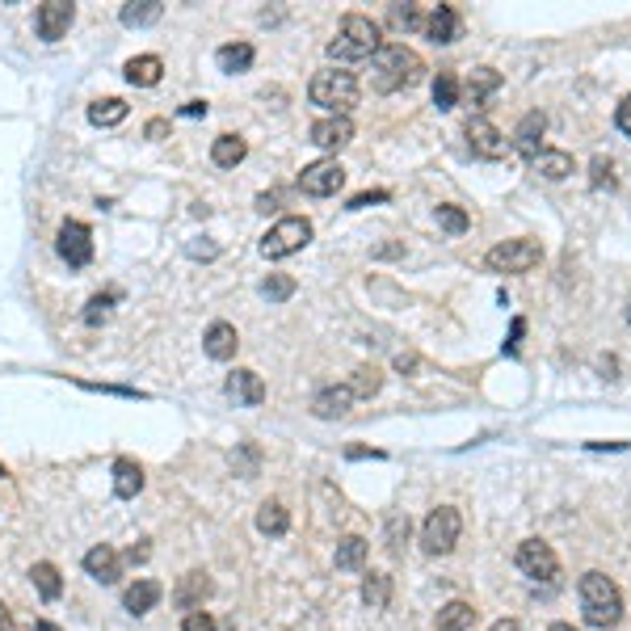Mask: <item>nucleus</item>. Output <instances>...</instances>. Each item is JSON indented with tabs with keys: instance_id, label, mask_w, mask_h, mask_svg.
Segmentation results:
<instances>
[{
	"instance_id": "1",
	"label": "nucleus",
	"mask_w": 631,
	"mask_h": 631,
	"mask_svg": "<svg viewBox=\"0 0 631 631\" xmlns=\"http://www.w3.org/2000/svg\"><path fill=\"white\" fill-rule=\"evenodd\" d=\"M425 76V64L421 55L405 43H383V47L371 55V89L375 93H400V89H413V84Z\"/></svg>"
},
{
	"instance_id": "2",
	"label": "nucleus",
	"mask_w": 631,
	"mask_h": 631,
	"mask_svg": "<svg viewBox=\"0 0 631 631\" xmlns=\"http://www.w3.org/2000/svg\"><path fill=\"white\" fill-rule=\"evenodd\" d=\"M577 598H581V615L589 627L606 631L623 619V594L606 572H585L581 585H577Z\"/></svg>"
},
{
	"instance_id": "3",
	"label": "nucleus",
	"mask_w": 631,
	"mask_h": 631,
	"mask_svg": "<svg viewBox=\"0 0 631 631\" xmlns=\"http://www.w3.org/2000/svg\"><path fill=\"white\" fill-rule=\"evenodd\" d=\"M379 47H383V43H379V26H375L371 17L345 13L341 17V26H337V38L328 43V59H337V64H358V59H371Z\"/></svg>"
},
{
	"instance_id": "4",
	"label": "nucleus",
	"mask_w": 631,
	"mask_h": 631,
	"mask_svg": "<svg viewBox=\"0 0 631 631\" xmlns=\"http://www.w3.org/2000/svg\"><path fill=\"white\" fill-rule=\"evenodd\" d=\"M308 98H312V106L328 110L333 118H345V114L358 106L354 72H345V67H324V72H316L308 84Z\"/></svg>"
},
{
	"instance_id": "5",
	"label": "nucleus",
	"mask_w": 631,
	"mask_h": 631,
	"mask_svg": "<svg viewBox=\"0 0 631 631\" xmlns=\"http://www.w3.org/2000/svg\"><path fill=\"white\" fill-rule=\"evenodd\" d=\"M539 261H543V244L531 241V236H518V241L493 244L485 265L493 270V274H526V270H534Z\"/></svg>"
},
{
	"instance_id": "6",
	"label": "nucleus",
	"mask_w": 631,
	"mask_h": 631,
	"mask_svg": "<svg viewBox=\"0 0 631 631\" xmlns=\"http://www.w3.org/2000/svg\"><path fill=\"white\" fill-rule=\"evenodd\" d=\"M308 241H312L308 219H304V215H287V219H278V224L261 236V257L282 261V257H291V253H299Z\"/></svg>"
},
{
	"instance_id": "7",
	"label": "nucleus",
	"mask_w": 631,
	"mask_h": 631,
	"mask_svg": "<svg viewBox=\"0 0 631 631\" xmlns=\"http://www.w3.org/2000/svg\"><path fill=\"white\" fill-rule=\"evenodd\" d=\"M459 534H463L459 509L454 505H438V509H430V518L421 526V548L430 551V556H446V551H454Z\"/></svg>"
},
{
	"instance_id": "8",
	"label": "nucleus",
	"mask_w": 631,
	"mask_h": 631,
	"mask_svg": "<svg viewBox=\"0 0 631 631\" xmlns=\"http://www.w3.org/2000/svg\"><path fill=\"white\" fill-rule=\"evenodd\" d=\"M518 568L531 577V581H556L560 577V556L551 551V543H543V539H526V543H518Z\"/></svg>"
},
{
	"instance_id": "9",
	"label": "nucleus",
	"mask_w": 631,
	"mask_h": 631,
	"mask_svg": "<svg viewBox=\"0 0 631 631\" xmlns=\"http://www.w3.org/2000/svg\"><path fill=\"white\" fill-rule=\"evenodd\" d=\"M463 135H468V147L471 156H480V161H501L505 152H509V139H505L501 130L488 122L485 114H476V118H468V127H463Z\"/></svg>"
},
{
	"instance_id": "10",
	"label": "nucleus",
	"mask_w": 631,
	"mask_h": 631,
	"mask_svg": "<svg viewBox=\"0 0 631 631\" xmlns=\"http://www.w3.org/2000/svg\"><path fill=\"white\" fill-rule=\"evenodd\" d=\"M55 248H59V257H64L72 270L89 265V261H93V232H89V224H81V219H64Z\"/></svg>"
},
{
	"instance_id": "11",
	"label": "nucleus",
	"mask_w": 631,
	"mask_h": 631,
	"mask_svg": "<svg viewBox=\"0 0 631 631\" xmlns=\"http://www.w3.org/2000/svg\"><path fill=\"white\" fill-rule=\"evenodd\" d=\"M341 185H345V169H341L337 161H316V164H308V169L299 173V190L312 194V198L337 194Z\"/></svg>"
},
{
	"instance_id": "12",
	"label": "nucleus",
	"mask_w": 631,
	"mask_h": 631,
	"mask_svg": "<svg viewBox=\"0 0 631 631\" xmlns=\"http://www.w3.org/2000/svg\"><path fill=\"white\" fill-rule=\"evenodd\" d=\"M72 17L76 9L67 4V0H47V4H38V17H34V26H38V38L43 43H59L72 26Z\"/></svg>"
},
{
	"instance_id": "13",
	"label": "nucleus",
	"mask_w": 631,
	"mask_h": 631,
	"mask_svg": "<svg viewBox=\"0 0 631 631\" xmlns=\"http://www.w3.org/2000/svg\"><path fill=\"white\" fill-rule=\"evenodd\" d=\"M354 408V391H350V383H333V388H324L312 396V413L320 421H337L345 417Z\"/></svg>"
},
{
	"instance_id": "14",
	"label": "nucleus",
	"mask_w": 631,
	"mask_h": 631,
	"mask_svg": "<svg viewBox=\"0 0 631 631\" xmlns=\"http://www.w3.org/2000/svg\"><path fill=\"white\" fill-rule=\"evenodd\" d=\"M84 572L101 585H114L122 577V560H118V551H114L110 543H98L93 551H84Z\"/></svg>"
},
{
	"instance_id": "15",
	"label": "nucleus",
	"mask_w": 631,
	"mask_h": 631,
	"mask_svg": "<svg viewBox=\"0 0 631 631\" xmlns=\"http://www.w3.org/2000/svg\"><path fill=\"white\" fill-rule=\"evenodd\" d=\"M312 144L324 147V152H337L354 139V122L350 118H320V122H312Z\"/></svg>"
},
{
	"instance_id": "16",
	"label": "nucleus",
	"mask_w": 631,
	"mask_h": 631,
	"mask_svg": "<svg viewBox=\"0 0 631 631\" xmlns=\"http://www.w3.org/2000/svg\"><path fill=\"white\" fill-rule=\"evenodd\" d=\"M227 396L244 408H257L265 400V383H261L257 371H232L227 375Z\"/></svg>"
},
{
	"instance_id": "17",
	"label": "nucleus",
	"mask_w": 631,
	"mask_h": 631,
	"mask_svg": "<svg viewBox=\"0 0 631 631\" xmlns=\"http://www.w3.org/2000/svg\"><path fill=\"white\" fill-rule=\"evenodd\" d=\"M236 345H241V337H236V324H227V320H215L207 328V337H202V350H207L215 362H227V358L236 354Z\"/></svg>"
},
{
	"instance_id": "18",
	"label": "nucleus",
	"mask_w": 631,
	"mask_h": 631,
	"mask_svg": "<svg viewBox=\"0 0 631 631\" xmlns=\"http://www.w3.org/2000/svg\"><path fill=\"white\" fill-rule=\"evenodd\" d=\"M543 130H548V118H543L539 110H531L518 122V130H514V147H518L522 156H531L534 161V156L543 152V144H539V139H543Z\"/></svg>"
},
{
	"instance_id": "19",
	"label": "nucleus",
	"mask_w": 631,
	"mask_h": 631,
	"mask_svg": "<svg viewBox=\"0 0 631 631\" xmlns=\"http://www.w3.org/2000/svg\"><path fill=\"white\" fill-rule=\"evenodd\" d=\"M459 30H463V21H459V13H454L451 4H438L434 13L425 17V34H430V43H454L459 38Z\"/></svg>"
},
{
	"instance_id": "20",
	"label": "nucleus",
	"mask_w": 631,
	"mask_h": 631,
	"mask_svg": "<svg viewBox=\"0 0 631 631\" xmlns=\"http://www.w3.org/2000/svg\"><path fill=\"white\" fill-rule=\"evenodd\" d=\"M164 598V589H161V581H152V577H139V581L130 585L127 594H122V606H127L130 615H147L156 602Z\"/></svg>"
},
{
	"instance_id": "21",
	"label": "nucleus",
	"mask_w": 631,
	"mask_h": 631,
	"mask_svg": "<svg viewBox=\"0 0 631 631\" xmlns=\"http://www.w3.org/2000/svg\"><path fill=\"white\" fill-rule=\"evenodd\" d=\"M210 594V577L207 572H185V577H181V585H177V594H173V602H177L181 611H190V615H194L198 606H202V598H207Z\"/></svg>"
},
{
	"instance_id": "22",
	"label": "nucleus",
	"mask_w": 631,
	"mask_h": 631,
	"mask_svg": "<svg viewBox=\"0 0 631 631\" xmlns=\"http://www.w3.org/2000/svg\"><path fill=\"white\" fill-rule=\"evenodd\" d=\"M531 164H534V173H539V177H548V181L572 177V156H568V152H560V147H543V152H539Z\"/></svg>"
},
{
	"instance_id": "23",
	"label": "nucleus",
	"mask_w": 631,
	"mask_h": 631,
	"mask_svg": "<svg viewBox=\"0 0 631 631\" xmlns=\"http://www.w3.org/2000/svg\"><path fill=\"white\" fill-rule=\"evenodd\" d=\"M122 76H127L130 84H139V89H152V84H161V76H164L161 55H135V59L122 67Z\"/></svg>"
},
{
	"instance_id": "24",
	"label": "nucleus",
	"mask_w": 631,
	"mask_h": 631,
	"mask_svg": "<svg viewBox=\"0 0 631 631\" xmlns=\"http://www.w3.org/2000/svg\"><path fill=\"white\" fill-rule=\"evenodd\" d=\"M257 531L270 534V539H282V534L291 531V514H287V505L282 501H265L257 509Z\"/></svg>"
},
{
	"instance_id": "25",
	"label": "nucleus",
	"mask_w": 631,
	"mask_h": 631,
	"mask_svg": "<svg viewBox=\"0 0 631 631\" xmlns=\"http://www.w3.org/2000/svg\"><path fill=\"white\" fill-rule=\"evenodd\" d=\"M244 156H248V144H244L241 135H219V139L210 144V161L219 164V169H236Z\"/></svg>"
},
{
	"instance_id": "26",
	"label": "nucleus",
	"mask_w": 631,
	"mask_h": 631,
	"mask_svg": "<svg viewBox=\"0 0 631 631\" xmlns=\"http://www.w3.org/2000/svg\"><path fill=\"white\" fill-rule=\"evenodd\" d=\"M139 488H144V468L130 463V459H118V463H114V493H118L122 501H130Z\"/></svg>"
},
{
	"instance_id": "27",
	"label": "nucleus",
	"mask_w": 631,
	"mask_h": 631,
	"mask_svg": "<svg viewBox=\"0 0 631 631\" xmlns=\"http://www.w3.org/2000/svg\"><path fill=\"white\" fill-rule=\"evenodd\" d=\"M501 89V72H493V67H471V76H468V98L471 106H485L493 93Z\"/></svg>"
},
{
	"instance_id": "28",
	"label": "nucleus",
	"mask_w": 631,
	"mask_h": 631,
	"mask_svg": "<svg viewBox=\"0 0 631 631\" xmlns=\"http://www.w3.org/2000/svg\"><path fill=\"white\" fill-rule=\"evenodd\" d=\"M367 551H371V543H367V539H358V534H345V539L337 543V556H333V560H337L341 572H354V568L367 564Z\"/></svg>"
},
{
	"instance_id": "29",
	"label": "nucleus",
	"mask_w": 631,
	"mask_h": 631,
	"mask_svg": "<svg viewBox=\"0 0 631 631\" xmlns=\"http://www.w3.org/2000/svg\"><path fill=\"white\" fill-rule=\"evenodd\" d=\"M164 4L161 0H130V4H122V26H130V30H139V26H152V21H161Z\"/></svg>"
},
{
	"instance_id": "30",
	"label": "nucleus",
	"mask_w": 631,
	"mask_h": 631,
	"mask_svg": "<svg viewBox=\"0 0 631 631\" xmlns=\"http://www.w3.org/2000/svg\"><path fill=\"white\" fill-rule=\"evenodd\" d=\"M215 64H219V72H248L253 67V47L248 43H227V47L215 51Z\"/></svg>"
},
{
	"instance_id": "31",
	"label": "nucleus",
	"mask_w": 631,
	"mask_h": 631,
	"mask_svg": "<svg viewBox=\"0 0 631 631\" xmlns=\"http://www.w3.org/2000/svg\"><path fill=\"white\" fill-rule=\"evenodd\" d=\"M471 623H476V611H471L468 602H446V606L438 611L434 631H468Z\"/></svg>"
},
{
	"instance_id": "32",
	"label": "nucleus",
	"mask_w": 631,
	"mask_h": 631,
	"mask_svg": "<svg viewBox=\"0 0 631 631\" xmlns=\"http://www.w3.org/2000/svg\"><path fill=\"white\" fill-rule=\"evenodd\" d=\"M89 122L93 127H118V122H127V101L122 98H101L89 106Z\"/></svg>"
},
{
	"instance_id": "33",
	"label": "nucleus",
	"mask_w": 631,
	"mask_h": 631,
	"mask_svg": "<svg viewBox=\"0 0 631 631\" xmlns=\"http://www.w3.org/2000/svg\"><path fill=\"white\" fill-rule=\"evenodd\" d=\"M30 581H34V589L43 594L47 602H55L59 594H64V581H59V568L55 564H47V560H38V564L30 568Z\"/></svg>"
},
{
	"instance_id": "34",
	"label": "nucleus",
	"mask_w": 631,
	"mask_h": 631,
	"mask_svg": "<svg viewBox=\"0 0 631 631\" xmlns=\"http://www.w3.org/2000/svg\"><path fill=\"white\" fill-rule=\"evenodd\" d=\"M362 602L371 606V611H383L391 602V577L388 572H371L367 581H362Z\"/></svg>"
},
{
	"instance_id": "35",
	"label": "nucleus",
	"mask_w": 631,
	"mask_h": 631,
	"mask_svg": "<svg viewBox=\"0 0 631 631\" xmlns=\"http://www.w3.org/2000/svg\"><path fill=\"white\" fill-rule=\"evenodd\" d=\"M379 388H383V375H379V367H358V371H354V383H350L354 400H358V396H362V400H371Z\"/></svg>"
},
{
	"instance_id": "36",
	"label": "nucleus",
	"mask_w": 631,
	"mask_h": 631,
	"mask_svg": "<svg viewBox=\"0 0 631 631\" xmlns=\"http://www.w3.org/2000/svg\"><path fill=\"white\" fill-rule=\"evenodd\" d=\"M295 295V278L291 274H270L261 282V299H270V304H287Z\"/></svg>"
},
{
	"instance_id": "37",
	"label": "nucleus",
	"mask_w": 631,
	"mask_h": 631,
	"mask_svg": "<svg viewBox=\"0 0 631 631\" xmlns=\"http://www.w3.org/2000/svg\"><path fill=\"white\" fill-rule=\"evenodd\" d=\"M434 106H438V110H454V106H459V81H454L451 72H438V81H434Z\"/></svg>"
},
{
	"instance_id": "38",
	"label": "nucleus",
	"mask_w": 631,
	"mask_h": 631,
	"mask_svg": "<svg viewBox=\"0 0 631 631\" xmlns=\"http://www.w3.org/2000/svg\"><path fill=\"white\" fill-rule=\"evenodd\" d=\"M388 17H391V26H396V30H425L417 4H391Z\"/></svg>"
},
{
	"instance_id": "39",
	"label": "nucleus",
	"mask_w": 631,
	"mask_h": 631,
	"mask_svg": "<svg viewBox=\"0 0 631 631\" xmlns=\"http://www.w3.org/2000/svg\"><path fill=\"white\" fill-rule=\"evenodd\" d=\"M438 224L446 227L451 236H463V232H468V210H459V207H438Z\"/></svg>"
},
{
	"instance_id": "40",
	"label": "nucleus",
	"mask_w": 631,
	"mask_h": 631,
	"mask_svg": "<svg viewBox=\"0 0 631 631\" xmlns=\"http://www.w3.org/2000/svg\"><path fill=\"white\" fill-rule=\"evenodd\" d=\"M110 308H114V295H93L89 308H84V324H106L110 320Z\"/></svg>"
},
{
	"instance_id": "41",
	"label": "nucleus",
	"mask_w": 631,
	"mask_h": 631,
	"mask_svg": "<svg viewBox=\"0 0 631 631\" xmlns=\"http://www.w3.org/2000/svg\"><path fill=\"white\" fill-rule=\"evenodd\" d=\"M589 173H594V190H602V185H606V190H615V164L606 161V156H598V161L589 164Z\"/></svg>"
},
{
	"instance_id": "42",
	"label": "nucleus",
	"mask_w": 631,
	"mask_h": 631,
	"mask_svg": "<svg viewBox=\"0 0 631 631\" xmlns=\"http://www.w3.org/2000/svg\"><path fill=\"white\" fill-rule=\"evenodd\" d=\"M181 631H215V619H210L207 611H194V615H185Z\"/></svg>"
},
{
	"instance_id": "43",
	"label": "nucleus",
	"mask_w": 631,
	"mask_h": 631,
	"mask_svg": "<svg viewBox=\"0 0 631 631\" xmlns=\"http://www.w3.org/2000/svg\"><path fill=\"white\" fill-rule=\"evenodd\" d=\"M522 333H526V320H522V316H514V324H509V341L501 345L505 354H518V341H522Z\"/></svg>"
},
{
	"instance_id": "44",
	"label": "nucleus",
	"mask_w": 631,
	"mask_h": 631,
	"mask_svg": "<svg viewBox=\"0 0 631 631\" xmlns=\"http://www.w3.org/2000/svg\"><path fill=\"white\" fill-rule=\"evenodd\" d=\"M371 202H388V190H371V194H354L345 210H362V207H371Z\"/></svg>"
},
{
	"instance_id": "45",
	"label": "nucleus",
	"mask_w": 631,
	"mask_h": 631,
	"mask_svg": "<svg viewBox=\"0 0 631 631\" xmlns=\"http://www.w3.org/2000/svg\"><path fill=\"white\" fill-rule=\"evenodd\" d=\"M400 539H408V518L388 522V548H400Z\"/></svg>"
},
{
	"instance_id": "46",
	"label": "nucleus",
	"mask_w": 631,
	"mask_h": 631,
	"mask_svg": "<svg viewBox=\"0 0 631 631\" xmlns=\"http://www.w3.org/2000/svg\"><path fill=\"white\" fill-rule=\"evenodd\" d=\"M615 118H619V130H623V135L631 139V93L623 98V106H619V114H615Z\"/></svg>"
},
{
	"instance_id": "47",
	"label": "nucleus",
	"mask_w": 631,
	"mask_h": 631,
	"mask_svg": "<svg viewBox=\"0 0 631 631\" xmlns=\"http://www.w3.org/2000/svg\"><path fill=\"white\" fill-rule=\"evenodd\" d=\"M185 253H190V257H215L219 248H215V244H185Z\"/></svg>"
},
{
	"instance_id": "48",
	"label": "nucleus",
	"mask_w": 631,
	"mask_h": 631,
	"mask_svg": "<svg viewBox=\"0 0 631 631\" xmlns=\"http://www.w3.org/2000/svg\"><path fill=\"white\" fill-rule=\"evenodd\" d=\"M181 114H185V118H202V114H207V101H185Z\"/></svg>"
},
{
	"instance_id": "49",
	"label": "nucleus",
	"mask_w": 631,
	"mask_h": 631,
	"mask_svg": "<svg viewBox=\"0 0 631 631\" xmlns=\"http://www.w3.org/2000/svg\"><path fill=\"white\" fill-rule=\"evenodd\" d=\"M164 130H169V122H164V118H152V122H147V139H161Z\"/></svg>"
},
{
	"instance_id": "50",
	"label": "nucleus",
	"mask_w": 631,
	"mask_h": 631,
	"mask_svg": "<svg viewBox=\"0 0 631 631\" xmlns=\"http://www.w3.org/2000/svg\"><path fill=\"white\" fill-rule=\"evenodd\" d=\"M488 631H522V623H518V619H497Z\"/></svg>"
},
{
	"instance_id": "51",
	"label": "nucleus",
	"mask_w": 631,
	"mask_h": 631,
	"mask_svg": "<svg viewBox=\"0 0 631 631\" xmlns=\"http://www.w3.org/2000/svg\"><path fill=\"white\" fill-rule=\"evenodd\" d=\"M627 442H589V451H623Z\"/></svg>"
},
{
	"instance_id": "52",
	"label": "nucleus",
	"mask_w": 631,
	"mask_h": 631,
	"mask_svg": "<svg viewBox=\"0 0 631 631\" xmlns=\"http://www.w3.org/2000/svg\"><path fill=\"white\" fill-rule=\"evenodd\" d=\"M278 207V194H257V210H274Z\"/></svg>"
},
{
	"instance_id": "53",
	"label": "nucleus",
	"mask_w": 631,
	"mask_h": 631,
	"mask_svg": "<svg viewBox=\"0 0 631 631\" xmlns=\"http://www.w3.org/2000/svg\"><path fill=\"white\" fill-rule=\"evenodd\" d=\"M0 631H13V615H9V606L0 602Z\"/></svg>"
},
{
	"instance_id": "54",
	"label": "nucleus",
	"mask_w": 631,
	"mask_h": 631,
	"mask_svg": "<svg viewBox=\"0 0 631 631\" xmlns=\"http://www.w3.org/2000/svg\"><path fill=\"white\" fill-rule=\"evenodd\" d=\"M396 367H400V371H413V367H417V358H413V354H400V358H396Z\"/></svg>"
},
{
	"instance_id": "55",
	"label": "nucleus",
	"mask_w": 631,
	"mask_h": 631,
	"mask_svg": "<svg viewBox=\"0 0 631 631\" xmlns=\"http://www.w3.org/2000/svg\"><path fill=\"white\" fill-rule=\"evenodd\" d=\"M127 560H130V564H135V560H147V548H130Z\"/></svg>"
},
{
	"instance_id": "56",
	"label": "nucleus",
	"mask_w": 631,
	"mask_h": 631,
	"mask_svg": "<svg viewBox=\"0 0 631 631\" xmlns=\"http://www.w3.org/2000/svg\"><path fill=\"white\" fill-rule=\"evenodd\" d=\"M38 631H59V627H55L51 619H38Z\"/></svg>"
},
{
	"instance_id": "57",
	"label": "nucleus",
	"mask_w": 631,
	"mask_h": 631,
	"mask_svg": "<svg viewBox=\"0 0 631 631\" xmlns=\"http://www.w3.org/2000/svg\"><path fill=\"white\" fill-rule=\"evenodd\" d=\"M548 631H577V627H572V623H551Z\"/></svg>"
},
{
	"instance_id": "58",
	"label": "nucleus",
	"mask_w": 631,
	"mask_h": 631,
	"mask_svg": "<svg viewBox=\"0 0 631 631\" xmlns=\"http://www.w3.org/2000/svg\"><path fill=\"white\" fill-rule=\"evenodd\" d=\"M627 320H631V304H627Z\"/></svg>"
},
{
	"instance_id": "59",
	"label": "nucleus",
	"mask_w": 631,
	"mask_h": 631,
	"mask_svg": "<svg viewBox=\"0 0 631 631\" xmlns=\"http://www.w3.org/2000/svg\"><path fill=\"white\" fill-rule=\"evenodd\" d=\"M0 476H4V468H0Z\"/></svg>"
}]
</instances>
